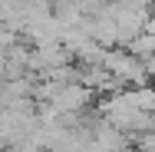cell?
Here are the masks:
<instances>
[{
  "instance_id": "1",
  "label": "cell",
  "mask_w": 155,
  "mask_h": 152,
  "mask_svg": "<svg viewBox=\"0 0 155 152\" xmlns=\"http://www.w3.org/2000/svg\"><path fill=\"white\" fill-rule=\"evenodd\" d=\"M142 66H145V73H149V79H155V53L149 56V60H142Z\"/></svg>"
}]
</instances>
